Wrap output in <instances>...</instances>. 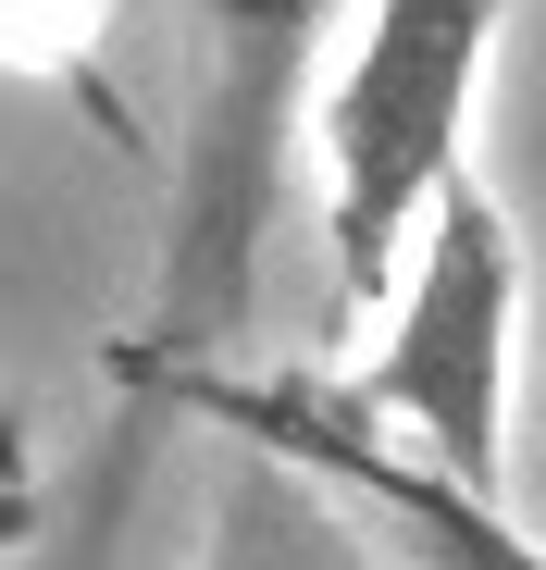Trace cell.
Returning a JSON list of instances; mask_svg holds the SVG:
<instances>
[{"label": "cell", "instance_id": "6da1fadb", "mask_svg": "<svg viewBox=\"0 0 546 570\" xmlns=\"http://www.w3.org/2000/svg\"><path fill=\"white\" fill-rule=\"evenodd\" d=\"M509 0H373L360 50L323 87V261L335 311L398 298V248H422L435 199L460 186V125Z\"/></svg>", "mask_w": 546, "mask_h": 570}, {"label": "cell", "instance_id": "7a4b0ae2", "mask_svg": "<svg viewBox=\"0 0 546 570\" xmlns=\"http://www.w3.org/2000/svg\"><path fill=\"white\" fill-rule=\"evenodd\" d=\"M509 335H521V236L460 174L435 199L410 273H398L386 347L360 360V385L335 410L386 422V446L410 471H435V484H460V497L497 509V471H509Z\"/></svg>", "mask_w": 546, "mask_h": 570}, {"label": "cell", "instance_id": "3957f363", "mask_svg": "<svg viewBox=\"0 0 546 570\" xmlns=\"http://www.w3.org/2000/svg\"><path fill=\"white\" fill-rule=\"evenodd\" d=\"M199 13H212V112L187 161V212H174V261H162V323L137 347L149 385L199 372V347L248 298V248L273 212V161H286V100H299L335 0H199Z\"/></svg>", "mask_w": 546, "mask_h": 570}, {"label": "cell", "instance_id": "277c9868", "mask_svg": "<svg viewBox=\"0 0 546 570\" xmlns=\"http://www.w3.org/2000/svg\"><path fill=\"white\" fill-rule=\"evenodd\" d=\"M212 570H373V546L335 521V497L311 484V471L261 459V471H236V497H224Z\"/></svg>", "mask_w": 546, "mask_h": 570}, {"label": "cell", "instance_id": "5b68a950", "mask_svg": "<svg viewBox=\"0 0 546 570\" xmlns=\"http://www.w3.org/2000/svg\"><path fill=\"white\" fill-rule=\"evenodd\" d=\"M38 533V459H26V434L0 422V546H26Z\"/></svg>", "mask_w": 546, "mask_h": 570}]
</instances>
